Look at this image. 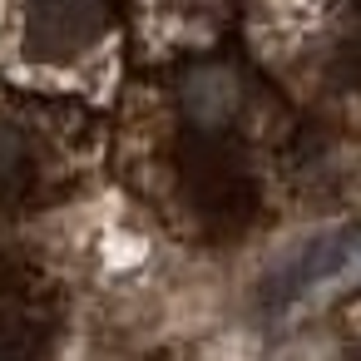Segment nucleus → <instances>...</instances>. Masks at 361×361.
<instances>
[{
    "mask_svg": "<svg viewBox=\"0 0 361 361\" xmlns=\"http://www.w3.org/2000/svg\"><path fill=\"white\" fill-rule=\"evenodd\" d=\"M104 35V0H30L25 16V55L45 65H65L85 55Z\"/></svg>",
    "mask_w": 361,
    "mask_h": 361,
    "instance_id": "nucleus-1",
    "label": "nucleus"
},
{
    "mask_svg": "<svg viewBox=\"0 0 361 361\" xmlns=\"http://www.w3.org/2000/svg\"><path fill=\"white\" fill-rule=\"evenodd\" d=\"M351 252H356V238H351V233H326V238L302 243V252L277 272V282H267V297H272V302H287V297H297V292H307V287L336 277V272L351 262Z\"/></svg>",
    "mask_w": 361,
    "mask_h": 361,
    "instance_id": "nucleus-2",
    "label": "nucleus"
},
{
    "mask_svg": "<svg viewBox=\"0 0 361 361\" xmlns=\"http://www.w3.org/2000/svg\"><path fill=\"white\" fill-rule=\"evenodd\" d=\"M16 159H20V144H16V134H6V129H0V173H6Z\"/></svg>",
    "mask_w": 361,
    "mask_h": 361,
    "instance_id": "nucleus-3",
    "label": "nucleus"
}]
</instances>
